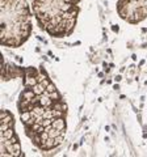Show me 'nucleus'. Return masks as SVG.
<instances>
[{
  "label": "nucleus",
  "instance_id": "3",
  "mask_svg": "<svg viewBox=\"0 0 147 157\" xmlns=\"http://www.w3.org/2000/svg\"><path fill=\"white\" fill-rule=\"evenodd\" d=\"M32 11L26 0H0V42L17 48L32 36Z\"/></svg>",
  "mask_w": 147,
  "mask_h": 157
},
{
  "label": "nucleus",
  "instance_id": "5",
  "mask_svg": "<svg viewBox=\"0 0 147 157\" xmlns=\"http://www.w3.org/2000/svg\"><path fill=\"white\" fill-rule=\"evenodd\" d=\"M116 9L118 16L131 25L147 18V0H117Z\"/></svg>",
  "mask_w": 147,
  "mask_h": 157
},
{
  "label": "nucleus",
  "instance_id": "1",
  "mask_svg": "<svg viewBox=\"0 0 147 157\" xmlns=\"http://www.w3.org/2000/svg\"><path fill=\"white\" fill-rule=\"evenodd\" d=\"M17 109L26 136L42 152L58 148L67 131V104L43 67H22Z\"/></svg>",
  "mask_w": 147,
  "mask_h": 157
},
{
  "label": "nucleus",
  "instance_id": "2",
  "mask_svg": "<svg viewBox=\"0 0 147 157\" xmlns=\"http://www.w3.org/2000/svg\"><path fill=\"white\" fill-rule=\"evenodd\" d=\"M81 0H33V13L38 26L50 37L71 36L76 26Z\"/></svg>",
  "mask_w": 147,
  "mask_h": 157
},
{
  "label": "nucleus",
  "instance_id": "4",
  "mask_svg": "<svg viewBox=\"0 0 147 157\" xmlns=\"http://www.w3.org/2000/svg\"><path fill=\"white\" fill-rule=\"evenodd\" d=\"M0 155L3 157L24 156L20 139L14 128V117L7 109H3L0 113Z\"/></svg>",
  "mask_w": 147,
  "mask_h": 157
}]
</instances>
